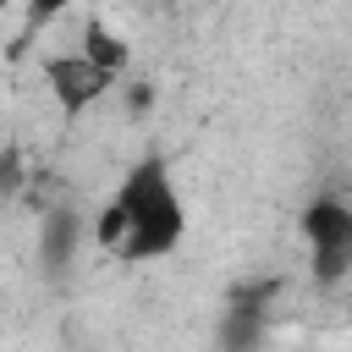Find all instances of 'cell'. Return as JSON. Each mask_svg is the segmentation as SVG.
Listing matches in <instances>:
<instances>
[{
    "label": "cell",
    "instance_id": "5b68a950",
    "mask_svg": "<svg viewBox=\"0 0 352 352\" xmlns=\"http://www.w3.org/2000/svg\"><path fill=\"white\" fill-rule=\"evenodd\" d=\"M82 236H88V220H82L77 209H50V214H44V231H38V258H44L50 270H66Z\"/></svg>",
    "mask_w": 352,
    "mask_h": 352
},
{
    "label": "cell",
    "instance_id": "7a4b0ae2",
    "mask_svg": "<svg viewBox=\"0 0 352 352\" xmlns=\"http://www.w3.org/2000/svg\"><path fill=\"white\" fill-rule=\"evenodd\" d=\"M126 72H132V44L99 16L77 22V33L38 60V82L60 110V121H82L88 110H99L126 82Z\"/></svg>",
    "mask_w": 352,
    "mask_h": 352
},
{
    "label": "cell",
    "instance_id": "277c9868",
    "mask_svg": "<svg viewBox=\"0 0 352 352\" xmlns=\"http://www.w3.org/2000/svg\"><path fill=\"white\" fill-rule=\"evenodd\" d=\"M270 314H275V286L270 280L231 286V297L220 308V352H258L264 336H270Z\"/></svg>",
    "mask_w": 352,
    "mask_h": 352
},
{
    "label": "cell",
    "instance_id": "6da1fadb",
    "mask_svg": "<svg viewBox=\"0 0 352 352\" xmlns=\"http://www.w3.org/2000/svg\"><path fill=\"white\" fill-rule=\"evenodd\" d=\"M88 236L110 264H160L187 236V198L160 148L138 154L88 214Z\"/></svg>",
    "mask_w": 352,
    "mask_h": 352
},
{
    "label": "cell",
    "instance_id": "3957f363",
    "mask_svg": "<svg viewBox=\"0 0 352 352\" xmlns=\"http://www.w3.org/2000/svg\"><path fill=\"white\" fill-rule=\"evenodd\" d=\"M297 231H302V248H308L314 286H324V292L352 286V204L336 198V192H319V198L302 204Z\"/></svg>",
    "mask_w": 352,
    "mask_h": 352
}]
</instances>
